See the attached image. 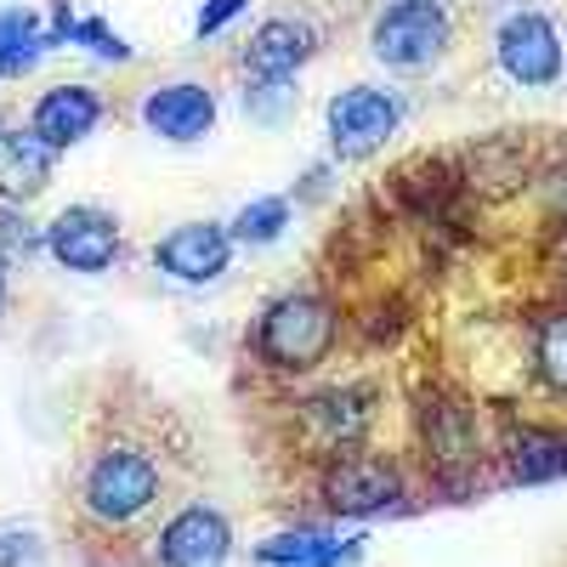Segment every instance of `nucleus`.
Returning a JSON list of instances; mask_svg holds the SVG:
<instances>
[{"label":"nucleus","instance_id":"nucleus-17","mask_svg":"<svg viewBox=\"0 0 567 567\" xmlns=\"http://www.w3.org/2000/svg\"><path fill=\"white\" fill-rule=\"evenodd\" d=\"M284 227H290V199H250L233 216V239L239 245H272Z\"/></svg>","mask_w":567,"mask_h":567},{"label":"nucleus","instance_id":"nucleus-5","mask_svg":"<svg viewBox=\"0 0 567 567\" xmlns=\"http://www.w3.org/2000/svg\"><path fill=\"white\" fill-rule=\"evenodd\" d=\"M494 52H499V69L528 91H545L561 80V34L545 12H511L494 34Z\"/></svg>","mask_w":567,"mask_h":567},{"label":"nucleus","instance_id":"nucleus-20","mask_svg":"<svg viewBox=\"0 0 567 567\" xmlns=\"http://www.w3.org/2000/svg\"><path fill=\"white\" fill-rule=\"evenodd\" d=\"M296 109V80H250L245 85V114L261 120V125H278V120H290Z\"/></svg>","mask_w":567,"mask_h":567},{"label":"nucleus","instance_id":"nucleus-24","mask_svg":"<svg viewBox=\"0 0 567 567\" xmlns=\"http://www.w3.org/2000/svg\"><path fill=\"white\" fill-rule=\"evenodd\" d=\"M0 307H7V272H0Z\"/></svg>","mask_w":567,"mask_h":567},{"label":"nucleus","instance_id":"nucleus-1","mask_svg":"<svg viewBox=\"0 0 567 567\" xmlns=\"http://www.w3.org/2000/svg\"><path fill=\"white\" fill-rule=\"evenodd\" d=\"M165 409L148 403V414H114L103 420V432L91 437L80 460V516L103 534H136L171 505V477L182 454H171L165 437Z\"/></svg>","mask_w":567,"mask_h":567},{"label":"nucleus","instance_id":"nucleus-18","mask_svg":"<svg viewBox=\"0 0 567 567\" xmlns=\"http://www.w3.org/2000/svg\"><path fill=\"white\" fill-rule=\"evenodd\" d=\"M511 471H516V477H523V483H545V477H561V471H567V443L523 432V443H516V460H511Z\"/></svg>","mask_w":567,"mask_h":567},{"label":"nucleus","instance_id":"nucleus-7","mask_svg":"<svg viewBox=\"0 0 567 567\" xmlns=\"http://www.w3.org/2000/svg\"><path fill=\"white\" fill-rule=\"evenodd\" d=\"M45 250H52L69 272H109L120 261V221L97 205H69L52 227H45Z\"/></svg>","mask_w":567,"mask_h":567},{"label":"nucleus","instance_id":"nucleus-6","mask_svg":"<svg viewBox=\"0 0 567 567\" xmlns=\"http://www.w3.org/2000/svg\"><path fill=\"white\" fill-rule=\"evenodd\" d=\"M159 567H221L227 550H233V528H227V516L216 505H182L171 511L165 523H159Z\"/></svg>","mask_w":567,"mask_h":567},{"label":"nucleus","instance_id":"nucleus-4","mask_svg":"<svg viewBox=\"0 0 567 567\" xmlns=\"http://www.w3.org/2000/svg\"><path fill=\"white\" fill-rule=\"evenodd\" d=\"M323 120H329V154L336 159H369L386 136H398L403 103L381 85H347L329 97Z\"/></svg>","mask_w":567,"mask_h":567},{"label":"nucleus","instance_id":"nucleus-2","mask_svg":"<svg viewBox=\"0 0 567 567\" xmlns=\"http://www.w3.org/2000/svg\"><path fill=\"white\" fill-rule=\"evenodd\" d=\"M449 40H454V18L443 0H392L369 29V52L374 63L414 74V69H432L449 52Z\"/></svg>","mask_w":567,"mask_h":567},{"label":"nucleus","instance_id":"nucleus-19","mask_svg":"<svg viewBox=\"0 0 567 567\" xmlns=\"http://www.w3.org/2000/svg\"><path fill=\"white\" fill-rule=\"evenodd\" d=\"M45 245V227H34L23 216V205H0V261H34Z\"/></svg>","mask_w":567,"mask_h":567},{"label":"nucleus","instance_id":"nucleus-11","mask_svg":"<svg viewBox=\"0 0 567 567\" xmlns=\"http://www.w3.org/2000/svg\"><path fill=\"white\" fill-rule=\"evenodd\" d=\"M103 120V97L91 85H52V91H40V103L29 114V131L45 142V148H74V142H85L91 131H97Z\"/></svg>","mask_w":567,"mask_h":567},{"label":"nucleus","instance_id":"nucleus-22","mask_svg":"<svg viewBox=\"0 0 567 567\" xmlns=\"http://www.w3.org/2000/svg\"><path fill=\"white\" fill-rule=\"evenodd\" d=\"M250 7V0H205V7H199V18H194V34L199 40H210V34H221L233 18H239Z\"/></svg>","mask_w":567,"mask_h":567},{"label":"nucleus","instance_id":"nucleus-12","mask_svg":"<svg viewBox=\"0 0 567 567\" xmlns=\"http://www.w3.org/2000/svg\"><path fill=\"white\" fill-rule=\"evenodd\" d=\"M403 483H398V471L386 460H369V454H352L341 465H329V477H323V499L347 511V516H369V511H386L398 505Z\"/></svg>","mask_w":567,"mask_h":567},{"label":"nucleus","instance_id":"nucleus-21","mask_svg":"<svg viewBox=\"0 0 567 567\" xmlns=\"http://www.w3.org/2000/svg\"><path fill=\"white\" fill-rule=\"evenodd\" d=\"M69 45H85V52H91V58H103V63H131V58H136V52H131V40L114 34L103 18H80Z\"/></svg>","mask_w":567,"mask_h":567},{"label":"nucleus","instance_id":"nucleus-15","mask_svg":"<svg viewBox=\"0 0 567 567\" xmlns=\"http://www.w3.org/2000/svg\"><path fill=\"white\" fill-rule=\"evenodd\" d=\"M52 45H45V23L34 7H0V74L23 80Z\"/></svg>","mask_w":567,"mask_h":567},{"label":"nucleus","instance_id":"nucleus-16","mask_svg":"<svg viewBox=\"0 0 567 567\" xmlns=\"http://www.w3.org/2000/svg\"><path fill=\"white\" fill-rule=\"evenodd\" d=\"M534 374L556 398H567V307H556L534 323Z\"/></svg>","mask_w":567,"mask_h":567},{"label":"nucleus","instance_id":"nucleus-3","mask_svg":"<svg viewBox=\"0 0 567 567\" xmlns=\"http://www.w3.org/2000/svg\"><path fill=\"white\" fill-rule=\"evenodd\" d=\"M256 347L272 369H318L336 347V312H329L318 296H284L267 307L261 329H256Z\"/></svg>","mask_w":567,"mask_h":567},{"label":"nucleus","instance_id":"nucleus-14","mask_svg":"<svg viewBox=\"0 0 567 567\" xmlns=\"http://www.w3.org/2000/svg\"><path fill=\"white\" fill-rule=\"evenodd\" d=\"M301 420L318 432L323 449H352L369 425V392H323L301 409Z\"/></svg>","mask_w":567,"mask_h":567},{"label":"nucleus","instance_id":"nucleus-10","mask_svg":"<svg viewBox=\"0 0 567 567\" xmlns=\"http://www.w3.org/2000/svg\"><path fill=\"white\" fill-rule=\"evenodd\" d=\"M318 52V29L307 18H267L245 45V74L250 80H296L301 63Z\"/></svg>","mask_w":567,"mask_h":567},{"label":"nucleus","instance_id":"nucleus-9","mask_svg":"<svg viewBox=\"0 0 567 567\" xmlns=\"http://www.w3.org/2000/svg\"><path fill=\"white\" fill-rule=\"evenodd\" d=\"M227 256H233V233L216 227V221H182L176 233L154 245V261L182 278V284H210L227 272Z\"/></svg>","mask_w":567,"mask_h":567},{"label":"nucleus","instance_id":"nucleus-13","mask_svg":"<svg viewBox=\"0 0 567 567\" xmlns=\"http://www.w3.org/2000/svg\"><path fill=\"white\" fill-rule=\"evenodd\" d=\"M52 159L58 148H45L34 131H0V199L29 205L34 194L52 187Z\"/></svg>","mask_w":567,"mask_h":567},{"label":"nucleus","instance_id":"nucleus-23","mask_svg":"<svg viewBox=\"0 0 567 567\" xmlns=\"http://www.w3.org/2000/svg\"><path fill=\"white\" fill-rule=\"evenodd\" d=\"M29 556V534L18 539V534H0V567H18Z\"/></svg>","mask_w":567,"mask_h":567},{"label":"nucleus","instance_id":"nucleus-26","mask_svg":"<svg viewBox=\"0 0 567 567\" xmlns=\"http://www.w3.org/2000/svg\"><path fill=\"white\" fill-rule=\"evenodd\" d=\"M561 278H567V261H561Z\"/></svg>","mask_w":567,"mask_h":567},{"label":"nucleus","instance_id":"nucleus-25","mask_svg":"<svg viewBox=\"0 0 567 567\" xmlns=\"http://www.w3.org/2000/svg\"><path fill=\"white\" fill-rule=\"evenodd\" d=\"M0 131H7V114H0Z\"/></svg>","mask_w":567,"mask_h":567},{"label":"nucleus","instance_id":"nucleus-8","mask_svg":"<svg viewBox=\"0 0 567 567\" xmlns=\"http://www.w3.org/2000/svg\"><path fill=\"white\" fill-rule=\"evenodd\" d=\"M142 125L165 142H199L216 125V91L199 80H171L142 97Z\"/></svg>","mask_w":567,"mask_h":567}]
</instances>
